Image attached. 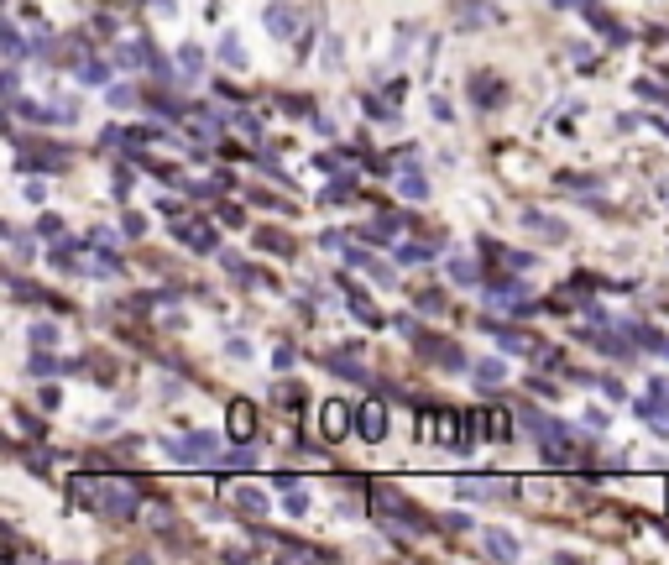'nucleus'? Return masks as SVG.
Returning <instances> with one entry per match:
<instances>
[{
	"instance_id": "f257e3e1",
	"label": "nucleus",
	"mask_w": 669,
	"mask_h": 565,
	"mask_svg": "<svg viewBox=\"0 0 669 565\" xmlns=\"http://www.w3.org/2000/svg\"><path fill=\"white\" fill-rule=\"evenodd\" d=\"M361 429H366V440H376L382 429H387V409H382V403H366V419H361Z\"/></svg>"
},
{
	"instance_id": "f03ea898",
	"label": "nucleus",
	"mask_w": 669,
	"mask_h": 565,
	"mask_svg": "<svg viewBox=\"0 0 669 565\" xmlns=\"http://www.w3.org/2000/svg\"><path fill=\"white\" fill-rule=\"evenodd\" d=\"M324 435H345V409H340V403H329V409H324Z\"/></svg>"
},
{
	"instance_id": "7ed1b4c3",
	"label": "nucleus",
	"mask_w": 669,
	"mask_h": 565,
	"mask_svg": "<svg viewBox=\"0 0 669 565\" xmlns=\"http://www.w3.org/2000/svg\"><path fill=\"white\" fill-rule=\"evenodd\" d=\"M251 429V409H235V419H230V435H246Z\"/></svg>"
}]
</instances>
